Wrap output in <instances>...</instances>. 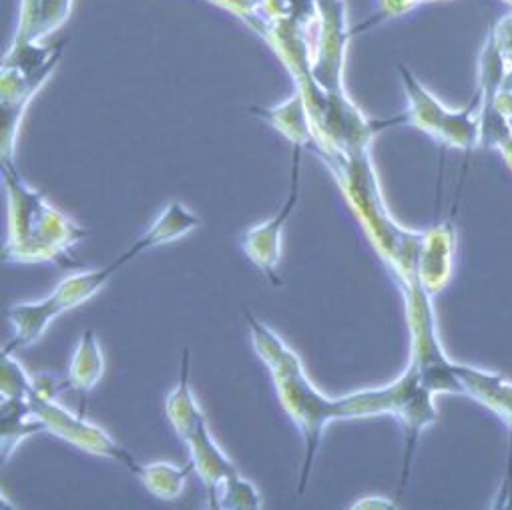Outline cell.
I'll use <instances>...</instances> for the list:
<instances>
[{"label":"cell","mask_w":512,"mask_h":510,"mask_svg":"<svg viewBox=\"0 0 512 510\" xmlns=\"http://www.w3.org/2000/svg\"><path fill=\"white\" fill-rule=\"evenodd\" d=\"M336 177L348 205L362 223L380 258L390 268L400 288L418 282V258L424 231H410L390 215L378 177L370 159V151L362 153H316Z\"/></svg>","instance_id":"obj_1"},{"label":"cell","mask_w":512,"mask_h":510,"mask_svg":"<svg viewBox=\"0 0 512 510\" xmlns=\"http://www.w3.org/2000/svg\"><path fill=\"white\" fill-rule=\"evenodd\" d=\"M3 181L9 199V231L3 260L11 264L49 262L61 268H79L73 247L89 237V231L33 189L13 161H3Z\"/></svg>","instance_id":"obj_2"},{"label":"cell","mask_w":512,"mask_h":510,"mask_svg":"<svg viewBox=\"0 0 512 510\" xmlns=\"http://www.w3.org/2000/svg\"><path fill=\"white\" fill-rule=\"evenodd\" d=\"M245 318L251 330L253 348L270 368L280 402L304 436L306 458L302 464L298 488V492L304 494L326 426L332 420H344L342 398H326L306 376V370L296 352L274 330L264 326L249 312H245Z\"/></svg>","instance_id":"obj_3"},{"label":"cell","mask_w":512,"mask_h":510,"mask_svg":"<svg viewBox=\"0 0 512 510\" xmlns=\"http://www.w3.org/2000/svg\"><path fill=\"white\" fill-rule=\"evenodd\" d=\"M117 272V268L111 264L103 270L93 272H79L69 278H65L45 300L39 302H27L17 304L7 310V318L15 328L13 340L3 348L7 354H15L19 350L35 346L53 320H57L61 314L89 302L97 292H101L111 276Z\"/></svg>","instance_id":"obj_4"},{"label":"cell","mask_w":512,"mask_h":510,"mask_svg":"<svg viewBox=\"0 0 512 510\" xmlns=\"http://www.w3.org/2000/svg\"><path fill=\"white\" fill-rule=\"evenodd\" d=\"M29 402L35 416L47 426V432L57 434L59 438L75 444L77 448L89 454L111 458L123 464L131 474L139 472L141 464L133 458V454L125 446H121L117 440H113L103 428L89 422L85 414L81 412L73 414L63 404H59L57 398L39 396L35 394V390L29 396Z\"/></svg>","instance_id":"obj_5"},{"label":"cell","mask_w":512,"mask_h":510,"mask_svg":"<svg viewBox=\"0 0 512 510\" xmlns=\"http://www.w3.org/2000/svg\"><path fill=\"white\" fill-rule=\"evenodd\" d=\"M300 145H294V165H292V189L288 199L284 201V205L280 207V211L260 223L255 227L245 229L239 235V247L243 249V253L247 258L262 270V274L268 278L270 284L274 286H282V278H280V262H282V235H284V227L288 223V219L292 217L298 199H300V155H302Z\"/></svg>","instance_id":"obj_6"},{"label":"cell","mask_w":512,"mask_h":510,"mask_svg":"<svg viewBox=\"0 0 512 510\" xmlns=\"http://www.w3.org/2000/svg\"><path fill=\"white\" fill-rule=\"evenodd\" d=\"M456 229L452 221H442L424 231L420 258H418V282L434 298L444 292L454 272Z\"/></svg>","instance_id":"obj_7"},{"label":"cell","mask_w":512,"mask_h":510,"mask_svg":"<svg viewBox=\"0 0 512 510\" xmlns=\"http://www.w3.org/2000/svg\"><path fill=\"white\" fill-rule=\"evenodd\" d=\"M454 374L462 384L464 396L476 400L504 422L510 438L508 452H512V382L496 372L460 362H454Z\"/></svg>","instance_id":"obj_8"},{"label":"cell","mask_w":512,"mask_h":510,"mask_svg":"<svg viewBox=\"0 0 512 510\" xmlns=\"http://www.w3.org/2000/svg\"><path fill=\"white\" fill-rule=\"evenodd\" d=\"M199 225H201V217L199 215H195L181 201H171V203H167L163 207V211L149 225V229L123 255H119V258L113 262V266L119 270L125 264H129L131 260H135L137 255H141V253H145V251H149V249H153L157 245L175 241V239L187 235L189 231L197 229Z\"/></svg>","instance_id":"obj_9"},{"label":"cell","mask_w":512,"mask_h":510,"mask_svg":"<svg viewBox=\"0 0 512 510\" xmlns=\"http://www.w3.org/2000/svg\"><path fill=\"white\" fill-rule=\"evenodd\" d=\"M189 454H191V464L193 470L199 474V478L205 482L207 490V508H213L217 488L219 484L229 476L235 474L237 468L235 464L227 458V454L217 446L213 440L209 428H207V418H203L195 432L185 440Z\"/></svg>","instance_id":"obj_10"},{"label":"cell","mask_w":512,"mask_h":510,"mask_svg":"<svg viewBox=\"0 0 512 510\" xmlns=\"http://www.w3.org/2000/svg\"><path fill=\"white\" fill-rule=\"evenodd\" d=\"M406 95H408V111L402 113L404 125H414L420 131H424L426 135H430L432 139L438 137L440 127L446 119L448 109L404 67H398Z\"/></svg>","instance_id":"obj_11"},{"label":"cell","mask_w":512,"mask_h":510,"mask_svg":"<svg viewBox=\"0 0 512 510\" xmlns=\"http://www.w3.org/2000/svg\"><path fill=\"white\" fill-rule=\"evenodd\" d=\"M480 107H482V95L476 89L470 103L462 109H448L446 119L440 127V133L436 141L446 147H454L464 151V159H470V153L480 147Z\"/></svg>","instance_id":"obj_12"},{"label":"cell","mask_w":512,"mask_h":510,"mask_svg":"<svg viewBox=\"0 0 512 510\" xmlns=\"http://www.w3.org/2000/svg\"><path fill=\"white\" fill-rule=\"evenodd\" d=\"M47 432V426L35 416L31 402L25 398L0 396V436H3V464L11 458L15 448L29 436Z\"/></svg>","instance_id":"obj_13"},{"label":"cell","mask_w":512,"mask_h":510,"mask_svg":"<svg viewBox=\"0 0 512 510\" xmlns=\"http://www.w3.org/2000/svg\"><path fill=\"white\" fill-rule=\"evenodd\" d=\"M103 374H105V356L97 340V334L93 330H85L73 354V360L69 366V378L63 384L65 388H73L75 392L83 394V404H85L87 394L99 384ZM83 414H85V406H83Z\"/></svg>","instance_id":"obj_14"},{"label":"cell","mask_w":512,"mask_h":510,"mask_svg":"<svg viewBox=\"0 0 512 510\" xmlns=\"http://www.w3.org/2000/svg\"><path fill=\"white\" fill-rule=\"evenodd\" d=\"M165 412L183 442L195 432L197 424L205 418L189 384V350L183 352L179 384L173 388V392H169L165 400Z\"/></svg>","instance_id":"obj_15"},{"label":"cell","mask_w":512,"mask_h":510,"mask_svg":"<svg viewBox=\"0 0 512 510\" xmlns=\"http://www.w3.org/2000/svg\"><path fill=\"white\" fill-rule=\"evenodd\" d=\"M255 113H260V117L278 127L294 145L304 149L314 145V127L310 121L308 105L300 93L276 109H255Z\"/></svg>","instance_id":"obj_16"},{"label":"cell","mask_w":512,"mask_h":510,"mask_svg":"<svg viewBox=\"0 0 512 510\" xmlns=\"http://www.w3.org/2000/svg\"><path fill=\"white\" fill-rule=\"evenodd\" d=\"M193 470V464L175 466L169 462H153V464H141L139 472L135 474L143 486L161 500H175L183 494L185 482L189 472Z\"/></svg>","instance_id":"obj_17"},{"label":"cell","mask_w":512,"mask_h":510,"mask_svg":"<svg viewBox=\"0 0 512 510\" xmlns=\"http://www.w3.org/2000/svg\"><path fill=\"white\" fill-rule=\"evenodd\" d=\"M217 510H260L264 508V498L260 490L249 480H245L239 472L229 474L217 488V496L213 502Z\"/></svg>","instance_id":"obj_18"},{"label":"cell","mask_w":512,"mask_h":510,"mask_svg":"<svg viewBox=\"0 0 512 510\" xmlns=\"http://www.w3.org/2000/svg\"><path fill=\"white\" fill-rule=\"evenodd\" d=\"M0 370H3V374H0V396L29 400L35 390V382L29 372H25V368L15 360V354L3 352Z\"/></svg>","instance_id":"obj_19"},{"label":"cell","mask_w":512,"mask_h":510,"mask_svg":"<svg viewBox=\"0 0 512 510\" xmlns=\"http://www.w3.org/2000/svg\"><path fill=\"white\" fill-rule=\"evenodd\" d=\"M352 508H396L394 502H390L388 498H378V496H372V498H362L360 502L352 504Z\"/></svg>","instance_id":"obj_20"},{"label":"cell","mask_w":512,"mask_h":510,"mask_svg":"<svg viewBox=\"0 0 512 510\" xmlns=\"http://www.w3.org/2000/svg\"><path fill=\"white\" fill-rule=\"evenodd\" d=\"M498 151H500V155H502L506 167L512 171V137H510L506 143H502Z\"/></svg>","instance_id":"obj_21"},{"label":"cell","mask_w":512,"mask_h":510,"mask_svg":"<svg viewBox=\"0 0 512 510\" xmlns=\"http://www.w3.org/2000/svg\"><path fill=\"white\" fill-rule=\"evenodd\" d=\"M502 89L512 91V65H510V67H508V71H506V77H504V85H502Z\"/></svg>","instance_id":"obj_22"},{"label":"cell","mask_w":512,"mask_h":510,"mask_svg":"<svg viewBox=\"0 0 512 510\" xmlns=\"http://www.w3.org/2000/svg\"><path fill=\"white\" fill-rule=\"evenodd\" d=\"M504 3H508V5H512V0H504Z\"/></svg>","instance_id":"obj_23"},{"label":"cell","mask_w":512,"mask_h":510,"mask_svg":"<svg viewBox=\"0 0 512 510\" xmlns=\"http://www.w3.org/2000/svg\"><path fill=\"white\" fill-rule=\"evenodd\" d=\"M508 123H510V129H512V117H510V119H508Z\"/></svg>","instance_id":"obj_24"}]
</instances>
